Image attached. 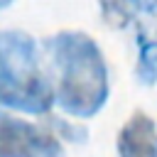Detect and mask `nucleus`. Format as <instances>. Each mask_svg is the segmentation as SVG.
<instances>
[{"label":"nucleus","instance_id":"obj_1","mask_svg":"<svg viewBox=\"0 0 157 157\" xmlns=\"http://www.w3.org/2000/svg\"><path fill=\"white\" fill-rule=\"evenodd\" d=\"M44 49L59 76L54 103L74 118H93L110 96L108 66L96 39L86 32L64 29L47 37Z\"/></svg>","mask_w":157,"mask_h":157},{"label":"nucleus","instance_id":"obj_2","mask_svg":"<svg viewBox=\"0 0 157 157\" xmlns=\"http://www.w3.org/2000/svg\"><path fill=\"white\" fill-rule=\"evenodd\" d=\"M54 105V86L39 61L37 42L20 29L0 32V108L44 115Z\"/></svg>","mask_w":157,"mask_h":157},{"label":"nucleus","instance_id":"obj_3","mask_svg":"<svg viewBox=\"0 0 157 157\" xmlns=\"http://www.w3.org/2000/svg\"><path fill=\"white\" fill-rule=\"evenodd\" d=\"M0 157H64V147L54 132L0 110Z\"/></svg>","mask_w":157,"mask_h":157},{"label":"nucleus","instance_id":"obj_4","mask_svg":"<svg viewBox=\"0 0 157 157\" xmlns=\"http://www.w3.org/2000/svg\"><path fill=\"white\" fill-rule=\"evenodd\" d=\"M118 157H157V123L135 110L118 132Z\"/></svg>","mask_w":157,"mask_h":157},{"label":"nucleus","instance_id":"obj_5","mask_svg":"<svg viewBox=\"0 0 157 157\" xmlns=\"http://www.w3.org/2000/svg\"><path fill=\"white\" fill-rule=\"evenodd\" d=\"M101 12L105 22L115 27H128L132 22L152 20V15L157 12V2H103Z\"/></svg>","mask_w":157,"mask_h":157},{"label":"nucleus","instance_id":"obj_6","mask_svg":"<svg viewBox=\"0 0 157 157\" xmlns=\"http://www.w3.org/2000/svg\"><path fill=\"white\" fill-rule=\"evenodd\" d=\"M135 76L145 86L157 83V39L155 37H140V54L135 64Z\"/></svg>","mask_w":157,"mask_h":157},{"label":"nucleus","instance_id":"obj_7","mask_svg":"<svg viewBox=\"0 0 157 157\" xmlns=\"http://www.w3.org/2000/svg\"><path fill=\"white\" fill-rule=\"evenodd\" d=\"M49 123H52V128H56V132H59L56 137H66V140H74V142L86 140V128H81V125H71V123L56 120V118H52Z\"/></svg>","mask_w":157,"mask_h":157}]
</instances>
